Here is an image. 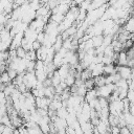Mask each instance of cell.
<instances>
[{"label":"cell","mask_w":134,"mask_h":134,"mask_svg":"<svg viewBox=\"0 0 134 134\" xmlns=\"http://www.w3.org/2000/svg\"><path fill=\"white\" fill-rule=\"evenodd\" d=\"M57 134H59V133H57Z\"/></svg>","instance_id":"obj_27"},{"label":"cell","mask_w":134,"mask_h":134,"mask_svg":"<svg viewBox=\"0 0 134 134\" xmlns=\"http://www.w3.org/2000/svg\"><path fill=\"white\" fill-rule=\"evenodd\" d=\"M94 84L96 87H103L106 85V76L105 75H100L97 77H94Z\"/></svg>","instance_id":"obj_10"},{"label":"cell","mask_w":134,"mask_h":134,"mask_svg":"<svg viewBox=\"0 0 134 134\" xmlns=\"http://www.w3.org/2000/svg\"><path fill=\"white\" fill-rule=\"evenodd\" d=\"M116 67V72L119 73L120 77L122 80L129 81L131 79V74H132V68L128 67V66H115Z\"/></svg>","instance_id":"obj_1"},{"label":"cell","mask_w":134,"mask_h":134,"mask_svg":"<svg viewBox=\"0 0 134 134\" xmlns=\"http://www.w3.org/2000/svg\"><path fill=\"white\" fill-rule=\"evenodd\" d=\"M114 49H113V47L111 46V45H109V46H107L106 48H105V50H104V55H106V57H110V58H112L113 55H114Z\"/></svg>","instance_id":"obj_16"},{"label":"cell","mask_w":134,"mask_h":134,"mask_svg":"<svg viewBox=\"0 0 134 134\" xmlns=\"http://www.w3.org/2000/svg\"><path fill=\"white\" fill-rule=\"evenodd\" d=\"M114 73H116V67H115L114 64L104 66V75L105 76L111 75V74H114Z\"/></svg>","instance_id":"obj_6"},{"label":"cell","mask_w":134,"mask_h":134,"mask_svg":"<svg viewBox=\"0 0 134 134\" xmlns=\"http://www.w3.org/2000/svg\"><path fill=\"white\" fill-rule=\"evenodd\" d=\"M92 42H93V46L95 47V48H98V47H100L102 45H103V42H104V36L102 35V36H94V37H92Z\"/></svg>","instance_id":"obj_8"},{"label":"cell","mask_w":134,"mask_h":134,"mask_svg":"<svg viewBox=\"0 0 134 134\" xmlns=\"http://www.w3.org/2000/svg\"><path fill=\"white\" fill-rule=\"evenodd\" d=\"M35 74H36V77L38 80V82L40 83H43L47 77V73L45 71H35Z\"/></svg>","instance_id":"obj_11"},{"label":"cell","mask_w":134,"mask_h":134,"mask_svg":"<svg viewBox=\"0 0 134 134\" xmlns=\"http://www.w3.org/2000/svg\"><path fill=\"white\" fill-rule=\"evenodd\" d=\"M128 64V55H127V52L126 51H120L118 53V62H117V65L118 66H127Z\"/></svg>","instance_id":"obj_5"},{"label":"cell","mask_w":134,"mask_h":134,"mask_svg":"<svg viewBox=\"0 0 134 134\" xmlns=\"http://www.w3.org/2000/svg\"><path fill=\"white\" fill-rule=\"evenodd\" d=\"M124 115V120L126 122V126H134V116L131 115L129 112L128 113H122Z\"/></svg>","instance_id":"obj_9"},{"label":"cell","mask_w":134,"mask_h":134,"mask_svg":"<svg viewBox=\"0 0 134 134\" xmlns=\"http://www.w3.org/2000/svg\"><path fill=\"white\" fill-rule=\"evenodd\" d=\"M127 99H128L131 104H134V90H133V89H129V90H128Z\"/></svg>","instance_id":"obj_20"},{"label":"cell","mask_w":134,"mask_h":134,"mask_svg":"<svg viewBox=\"0 0 134 134\" xmlns=\"http://www.w3.org/2000/svg\"><path fill=\"white\" fill-rule=\"evenodd\" d=\"M10 82H12V80H10V77H9V75H8V73H7V71L1 73V84L8 85V84H10Z\"/></svg>","instance_id":"obj_14"},{"label":"cell","mask_w":134,"mask_h":134,"mask_svg":"<svg viewBox=\"0 0 134 134\" xmlns=\"http://www.w3.org/2000/svg\"><path fill=\"white\" fill-rule=\"evenodd\" d=\"M84 98H85V102H86V103H88V104H89L90 102H92V100H94V99L98 98L95 88H94V89H92V90H88Z\"/></svg>","instance_id":"obj_4"},{"label":"cell","mask_w":134,"mask_h":134,"mask_svg":"<svg viewBox=\"0 0 134 134\" xmlns=\"http://www.w3.org/2000/svg\"><path fill=\"white\" fill-rule=\"evenodd\" d=\"M84 85H85V87H86L87 90H92V89H94V86H95L94 80L93 79H89V80H87V81L84 82Z\"/></svg>","instance_id":"obj_17"},{"label":"cell","mask_w":134,"mask_h":134,"mask_svg":"<svg viewBox=\"0 0 134 134\" xmlns=\"http://www.w3.org/2000/svg\"><path fill=\"white\" fill-rule=\"evenodd\" d=\"M44 39H45V32H39L38 36H37V41L42 44L43 41H44Z\"/></svg>","instance_id":"obj_23"},{"label":"cell","mask_w":134,"mask_h":134,"mask_svg":"<svg viewBox=\"0 0 134 134\" xmlns=\"http://www.w3.org/2000/svg\"><path fill=\"white\" fill-rule=\"evenodd\" d=\"M87 91H88V90L86 89L85 85H82V86H80V87L77 88V92H76V95H79V96H81V97H85V95H86Z\"/></svg>","instance_id":"obj_19"},{"label":"cell","mask_w":134,"mask_h":134,"mask_svg":"<svg viewBox=\"0 0 134 134\" xmlns=\"http://www.w3.org/2000/svg\"><path fill=\"white\" fill-rule=\"evenodd\" d=\"M41 47H42V44H41L40 42L35 41V42L32 43V50H34V51H38Z\"/></svg>","instance_id":"obj_22"},{"label":"cell","mask_w":134,"mask_h":134,"mask_svg":"<svg viewBox=\"0 0 134 134\" xmlns=\"http://www.w3.org/2000/svg\"><path fill=\"white\" fill-rule=\"evenodd\" d=\"M66 134H76V133H75V131H74V129L72 127L68 126L66 128Z\"/></svg>","instance_id":"obj_25"},{"label":"cell","mask_w":134,"mask_h":134,"mask_svg":"<svg viewBox=\"0 0 134 134\" xmlns=\"http://www.w3.org/2000/svg\"><path fill=\"white\" fill-rule=\"evenodd\" d=\"M16 53H17V58H19V59H25L27 51H25V50L20 46V47L16 48Z\"/></svg>","instance_id":"obj_15"},{"label":"cell","mask_w":134,"mask_h":134,"mask_svg":"<svg viewBox=\"0 0 134 134\" xmlns=\"http://www.w3.org/2000/svg\"><path fill=\"white\" fill-rule=\"evenodd\" d=\"M65 84L67 85V87H72L74 84H75V77H74V75H72V74H68V76L65 79Z\"/></svg>","instance_id":"obj_13"},{"label":"cell","mask_w":134,"mask_h":134,"mask_svg":"<svg viewBox=\"0 0 134 134\" xmlns=\"http://www.w3.org/2000/svg\"><path fill=\"white\" fill-rule=\"evenodd\" d=\"M57 116L59 118H62V119H66L67 116H68V111H67V108H61L57 111Z\"/></svg>","instance_id":"obj_12"},{"label":"cell","mask_w":134,"mask_h":134,"mask_svg":"<svg viewBox=\"0 0 134 134\" xmlns=\"http://www.w3.org/2000/svg\"><path fill=\"white\" fill-rule=\"evenodd\" d=\"M6 71H7V73H8V75H9V77H10L12 81H14V80L18 76V72H17L16 70H13V69H8V68H7Z\"/></svg>","instance_id":"obj_21"},{"label":"cell","mask_w":134,"mask_h":134,"mask_svg":"<svg viewBox=\"0 0 134 134\" xmlns=\"http://www.w3.org/2000/svg\"><path fill=\"white\" fill-rule=\"evenodd\" d=\"M122 29L125 31H128L131 35H134V17H130L127 20V22L122 26Z\"/></svg>","instance_id":"obj_3"},{"label":"cell","mask_w":134,"mask_h":134,"mask_svg":"<svg viewBox=\"0 0 134 134\" xmlns=\"http://www.w3.org/2000/svg\"><path fill=\"white\" fill-rule=\"evenodd\" d=\"M115 86L117 87V88H121V89H129V85H128V82L126 81V80H119L116 84H115Z\"/></svg>","instance_id":"obj_18"},{"label":"cell","mask_w":134,"mask_h":134,"mask_svg":"<svg viewBox=\"0 0 134 134\" xmlns=\"http://www.w3.org/2000/svg\"><path fill=\"white\" fill-rule=\"evenodd\" d=\"M100 75H104V65L100 63V64H95L94 68L91 70V77H97V76H100Z\"/></svg>","instance_id":"obj_2"},{"label":"cell","mask_w":134,"mask_h":134,"mask_svg":"<svg viewBox=\"0 0 134 134\" xmlns=\"http://www.w3.org/2000/svg\"><path fill=\"white\" fill-rule=\"evenodd\" d=\"M111 134H120V128L119 127H111V131H110Z\"/></svg>","instance_id":"obj_24"},{"label":"cell","mask_w":134,"mask_h":134,"mask_svg":"<svg viewBox=\"0 0 134 134\" xmlns=\"http://www.w3.org/2000/svg\"><path fill=\"white\" fill-rule=\"evenodd\" d=\"M129 113H130L131 115H133V116H134V104H131V105H130V108H129Z\"/></svg>","instance_id":"obj_26"},{"label":"cell","mask_w":134,"mask_h":134,"mask_svg":"<svg viewBox=\"0 0 134 134\" xmlns=\"http://www.w3.org/2000/svg\"><path fill=\"white\" fill-rule=\"evenodd\" d=\"M63 39H62V36L61 35H59L58 36V38H57V41H55V43L52 45V47H53V49H54V51H55V53L57 52H59L62 48H63Z\"/></svg>","instance_id":"obj_7"}]
</instances>
